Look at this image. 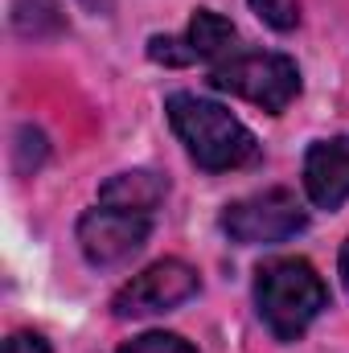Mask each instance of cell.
<instances>
[{
	"label": "cell",
	"mask_w": 349,
	"mask_h": 353,
	"mask_svg": "<svg viewBox=\"0 0 349 353\" xmlns=\"http://www.w3.org/2000/svg\"><path fill=\"white\" fill-rule=\"evenodd\" d=\"M148 54H152L157 62H165V66H185V62H193L189 41H177V37H152V41H148Z\"/></svg>",
	"instance_id": "cell-12"
},
{
	"label": "cell",
	"mask_w": 349,
	"mask_h": 353,
	"mask_svg": "<svg viewBox=\"0 0 349 353\" xmlns=\"http://www.w3.org/2000/svg\"><path fill=\"white\" fill-rule=\"evenodd\" d=\"M119 353H197L189 341H181L177 333H144L136 341H128Z\"/></svg>",
	"instance_id": "cell-11"
},
{
	"label": "cell",
	"mask_w": 349,
	"mask_h": 353,
	"mask_svg": "<svg viewBox=\"0 0 349 353\" xmlns=\"http://www.w3.org/2000/svg\"><path fill=\"white\" fill-rule=\"evenodd\" d=\"M189 296H197V271L181 259H161V263L144 267L140 275H132L115 300H111V312L119 321L128 316H152V312H169L177 304H185Z\"/></svg>",
	"instance_id": "cell-5"
},
{
	"label": "cell",
	"mask_w": 349,
	"mask_h": 353,
	"mask_svg": "<svg viewBox=\"0 0 349 353\" xmlns=\"http://www.w3.org/2000/svg\"><path fill=\"white\" fill-rule=\"evenodd\" d=\"M169 123L181 136V144L189 148V157L210 169V173H226V169H243L259 157L255 136L218 103L197 99V94H173L165 103Z\"/></svg>",
	"instance_id": "cell-1"
},
{
	"label": "cell",
	"mask_w": 349,
	"mask_h": 353,
	"mask_svg": "<svg viewBox=\"0 0 349 353\" xmlns=\"http://www.w3.org/2000/svg\"><path fill=\"white\" fill-rule=\"evenodd\" d=\"M308 226L304 205L288 189H263L251 197H239L222 214V230L243 243V247H263V243H283Z\"/></svg>",
	"instance_id": "cell-4"
},
{
	"label": "cell",
	"mask_w": 349,
	"mask_h": 353,
	"mask_svg": "<svg viewBox=\"0 0 349 353\" xmlns=\"http://www.w3.org/2000/svg\"><path fill=\"white\" fill-rule=\"evenodd\" d=\"M341 279H346V288H349V243L341 247Z\"/></svg>",
	"instance_id": "cell-14"
},
{
	"label": "cell",
	"mask_w": 349,
	"mask_h": 353,
	"mask_svg": "<svg viewBox=\"0 0 349 353\" xmlns=\"http://www.w3.org/2000/svg\"><path fill=\"white\" fill-rule=\"evenodd\" d=\"M210 83L218 90H230L263 111L279 115L288 103L300 94V70L283 54H230L226 62L214 66Z\"/></svg>",
	"instance_id": "cell-3"
},
{
	"label": "cell",
	"mask_w": 349,
	"mask_h": 353,
	"mask_svg": "<svg viewBox=\"0 0 349 353\" xmlns=\"http://www.w3.org/2000/svg\"><path fill=\"white\" fill-rule=\"evenodd\" d=\"M169 185L165 176L152 173V169H132V173L111 176L103 189H99V205H111V210H128V214H152L161 201H165Z\"/></svg>",
	"instance_id": "cell-8"
},
{
	"label": "cell",
	"mask_w": 349,
	"mask_h": 353,
	"mask_svg": "<svg viewBox=\"0 0 349 353\" xmlns=\"http://www.w3.org/2000/svg\"><path fill=\"white\" fill-rule=\"evenodd\" d=\"M148 214H128V210H111L99 205L79 218V247L94 267H115L132 259L144 243H148Z\"/></svg>",
	"instance_id": "cell-6"
},
{
	"label": "cell",
	"mask_w": 349,
	"mask_h": 353,
	"mask_svg": "<svg viewBox=\"0 0 349 353\" xmlns=\"http://www.w3.org/2000/svg\"><path fill=\"white\" fill-rule=\"evenodd\" d=\"M251 12L259 17L263 25L288 33L300 25V0H251Z\"/></svg>",
	"instance_id": "cell-10"
},
{
	"label": "cell",
	"mask_w": 349,
	"mask_h": 353,
	"mask_svg": "<svg viewBox=\"0 0 349 353\" xmlns=\"http://www.w3.org/2000/svg\"><path fill=\"white\" fill-rule=\"evenodd\" d=\"M304 189L321 210H337L349 197V136L321 140L304 157Z\"/></svg>",
	"instance_id": "cell-7"
},
{
	"label": "cell",
	"mask_w": 349,
	"mask_h": 353,
	"mask_svg": "<svg viewBox=\"0 0 349 353\" xmlns=\"http://www.w3.org/2000/svg\"><path fill=\"white\" fill-rule=\"evenodd\" d=\"M255 304L279 341H296L329 308V288L308 259H267L255 275Z\"/></svg>",
	"instance_id": "cell-2"
},
{
	"label": "cell",
	"mask_w": 349,
	"mask_h": 353,
	"mask_svg": "<svg viewBox=\"0 0 349 353\" xmlns=\"http://www.w3.org/2000/svg\"><path fill=\"white\" fill-rule=\"evenodd\" d=\"M83 4H87V8H94V12H107V8H111V0H83Z\"/></svg>",
	"instance_id": "cell-15"
},
{
	"label": "cell",
	"mask_w": 349,
	"mask_h": 353,
	"mask_svg": "<svg viewBox=\"0 0 349 353\" xmlns=\"http://www.w3.org/2000/svg\"><path fill=\"white\" fill-rule=\"evenodd\" d=\"M193 58H206V62H226L235 54V41H239V29L222 17V12H210V8H197L193 21H189V33H185Z\"/></svg>",
	"instance_id": "cell-9"
},
{
	"label": "cell",
	"mask_w": 349,
	"mask_h": 353,
	"mask_svg": "<svg viewBox=\"0 0 349 353\" xmlns=\"http://www.w3.org/2000/svg\"><path fill=\"white\" fill-rule=\"evenodd\" d=\"M4 353H50V345L37 337V333H12L4 341Z\"/></svg>",
	"instance_id": "cell-13"
}]
</instances>
